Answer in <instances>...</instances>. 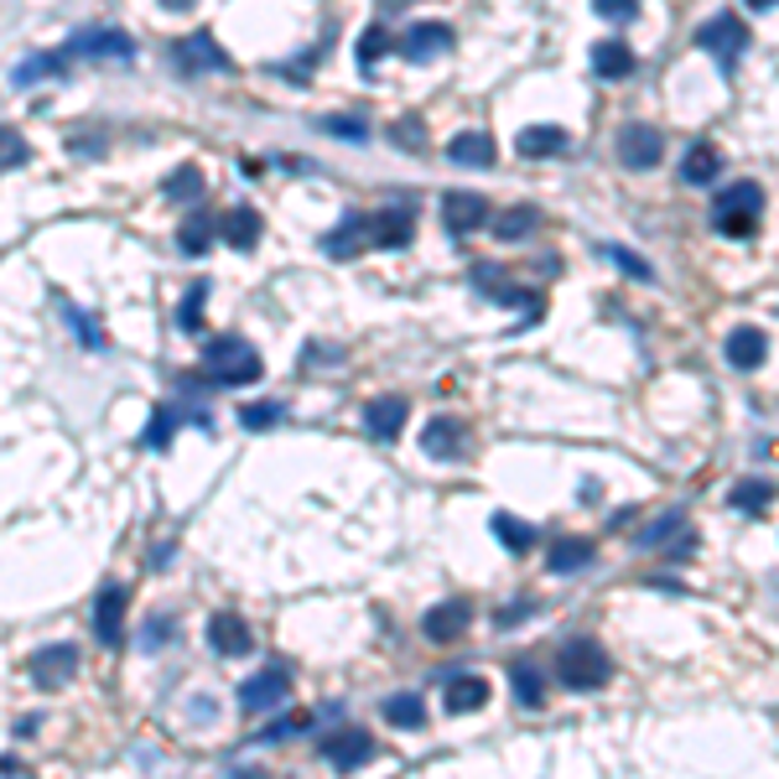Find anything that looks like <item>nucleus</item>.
<instances>
[{"label": "nucleus", "instance_id": "7", "mask_svg": "<svg viewBox=\"0 0 779 779\" xmlns=\"http://www.w3.org/2000/svg\"><path fill=\"white\" fill-rule=\"evenodd\" d=\"M291 697V671L286 665H265L260 676H250L240 686V707L244 712H271L276 701Z\"/></svg>", "mask_w": 779, "mask_h": 779}, {"label": "nucleus", "instance_id": "45", "mask_svg": "<svg viewBox=\"0 0 779 779\" xmlns=\"http://www.w3.org/2000/svg\"><path fill=\"white\" fill-rule=\"evenodd\" d=\"M318 130H328V136H348V140L369 136V125L364 121H339V115H333V121H318Z\"/></svg>", "mask_w": 779, "mask_h": 779}, {"label": "nucleus", "instance_id": "13", "mask_svg": "<svg viewBox=\"0 0 779 779\" xmlns=\"http://www.w3.org/2000/svg\"><path fill=\"white\" fill-rule=\"evenodd\" d=\"M94 634L100 644H125V587L121 582H104L100 598H94Z\"/></svg>", "mask_w": 779, "mask_h": 779}, {"label": "nucleus", "instance_id": "11", "mask_svg": "<svg viewBox=\"0 0 779 779\" xmlns=\"http://www.w3.org/2000/svg\"><path fill=\"white\" fill-rule=\"evenodd\" d=\"M489 198L483 193H447L442 198V224L452 229V234H479L483 224H489Z\"/></svg>", "mask_w": 779, "mask_h": 779}, {"label": "nucleus", "instance_id": "42", "mask_svg": "<svg viewBox=\"0 0 779 779\" xmlns=\"http://www.w3.org/2000/svg\"><path fill=\"white\" fill-rule=\"evenodd\" d=\"M593 11L603 21H634L640 16V0H593Z\"/></svg>", "mask_w": 779, "mask_h": 779}, {"label": "nucleus", "instance_id": "27", "mask_svg": "<svg viewBox=\"0 0 779 779\" xmlns=\"http://www.w3.org/2000/svg\"><path fill=\"white\" fill-rule=\"evenodd\" d=\"M489 224H494V240H530L540 229V208H530V203H515V208H500V214H489Z\"/></svg>", "mask_w": 779, "mask_h": 779}, {"label": "nucleus", "instance_id": "24", "mask_svg": "<svg viewBox=\"0 0 779 779\" xmlns=\"http://www.w3.org/2000/svg\"><path fill=\"white\" fill-rule=\"evenodd\" d=\"M447 157L458 161V167H494V161H500V146H494V140L483 136V130H462V136H452L447 140Z\"/></svg>", "mask_w": 779, "mask_h": 779}, {"label": "nucleus", "instance_id": "47", "mask_svg": "<svg viewBox=\"0 0 779 779\" xmlns=\"http://www.w3.org/2000/svg\"><path fill=\"white\" fill-rule=\"evenodd\" d=\"M73 328H79V339L83 343H89V348H100V328H94V322H89V318H83V312H73Z\"/></svg>", "mask_w": 779, "mask_h": 779}, {"label": "nucleus", "instance_id": "1", "mask_svg": "<svg viewBox=\"0 0 779 779\" xmlns=\"http://www.w3.org/2000/svg\"><path fill=\"white\" fill-rule=\"evenodd\" d=\"M203 369H208V380L224 385V390L255 385L260 375H265L260 354H255V348H250L244 339H234V333H224V339H214L208 348H203Z\"/></svg>", "mask_w": 779, "mask_h": 779}, {"label": "nucleus", "instance_id": "35", "mask_svg": "<svg viewBox=\"0 0 779 779\" xmlns=\"http://www.w3.org/2000/svg\"><path fill=\"white\" fill-rule=\"evenodd\" d=\"M161 193H167V203H193L198 193H208V182H203V172L193 167V161H182L177 172L161 182Z\"/></svg>", "mask_w": 779, "mask_h": 779}, {"label": "nucleus", "instance_id": "26", "mask_svg": "<svg viewBox=\"0 0 779 779\" xmlns=\"http://www.w3.org/2000/svg\"><path fill=\"white\" fill-rule=\"evenodd\" d=\"M722 172V151L712 140H697L686 157H680V182H691V187H707V182H718Z\"/></svg>", "mask_w": 779, "mask_h": 779}, {"label": "nucleus", "instance_id": "48", "mask_svg": "<svg viewBox=\"0 0 779 779\" xmlns=\"http://www.w3.org/2000/svg\"><path fill=\"white\" fill-rule=\"evenodd\" d=\"M198 0H161V11H172V16H182V11H193Z\"/></svg>", "mask_w": 779, "mask_h": 779}, {"label": "nucleus", "instance_id": "14", "mask_svg": "<svg viewBox=\"0 0 779 779\" xmlns=\"http://www.w3.org/2000/svg\"><path fill=\"white\" fill-rule=\"evenodd\" d=\"M322 759L333 764V769H364V764L375 759V733H359V728H348V733H333V738L322 743Z\"/></svg>", "mask_w": 779, "mask_h": 779}, {"label": "nucleus", "instance_id": "20", "mask_svg": "<svg viewBox=\"0 0 779 779\" xmlns=\"http://www.w3.org/2000/svg\"><path fill=\"white\" fill-rule=\"evenodd\" d=\"M722 348H728V364H733V369H759V364L769 359V339H764V328H748V322L733 328Z\"/></svg>", "mask_w": 779, "mask_h": 779}, {"label": "nucleus", "instance_id": "8", "mask_svg": "<svg viewBox=\"0 0 779 779\" xmlns=\"http://www.w3.org/2000/svg\"><path fill=\"white\" fill-rule=\"evenodd\" d=\"M68 58H115V62H130L136 58V42L115 32V26H94V32H79V37L62 47Z\"/></svg>", "mask_w": 779, "mask_h": 779}, {"label": "nucleus", "instance_id": "16", "mask_svg": "<svg viewBox=\"0 0 779 779\" xmlns=\"http://www.w3.org/2000/svg\"><path fill=\"white\" fill-rule=\"evenodd\" d=\"M405 416H411V405L400 396H380L364 405V426H369V437L375 442H396L405 432Z\"/></svg>", "mask_w": 779, "mask_h": 779}, {"label": "nucleus", "instance_id": "43", "mask_svg": "<svg viewBox=\"0 0 779 779\" xmlns=\"http://www.w3.org/2000/svg\"><path fill=\"white\" fill-rule=\"evenodd\" d=\"M26 161V140L16 136V130H0V172L5 167H21Z\"/></svg>", "mask_w": 779, "mask_h": 779}, {"label": "nucleus", "instance_id": "31", "mask_svg": "<svg viewBox=\"0 0 779 779\" xmlns=\"http://www.w3.org/2000/svg\"><path fill=\"white\" fill-rule=\"evenodd\" d=\"M483 701H489V680L483 676H458L447 686V712L458 718V712H479Z\"/></svg>", "mask_w": 779, "mask_h": 779}, {"label": "nucleus", "instance_id": "36", "mask_svg": "<svg viewBox=\"0 0 779 779\" xmlns=\"http://www.w3.org/2000/svg\"><path fill=\"white\" fill-rule=\"evenodd\" d=\"M489 525H494V536H500L509 551H530V546H536V530H530V525H525L519 515H504V509H500V515L489 519Z\"/></svg>", "mask_w": 779, "mask_h": 779}, {"label": "nucleus", "instance_id": "6", "mask_svg": "<svg viewBox=\"0 0 779 779\" xmlns=\"http://www.w3.org/2000/svg\"><path fill=\"white\" fill-rule=\"evenodd\" d=\"M614 146H619V161L634 167V172H650V167L665 161V136H660L655 125H623Z\"/></svg>", "mask_w": 779, "mask_h": 779}, {"label": "nucleus", "instance_id": "33", "mask_svg": "<svg viewBox=\"0 0 779 779\" xmlns=\"http://www.w3.org/2000/svg\"><path fill=\"white\" fill-rule=\"evenodd\" d=\"M214 240H219V219H208V214H193V219H182V229H177L182 255H203V250H208Z\"/></svg>", "mask_w": 779, "mask_h": 779}, {"label": "nucleus", "instance_id": "10", "mask_svg": "<svg viewBox=\"0 0 779 779\" xmlns=\"http://www.w3.org/2000/svg\"><path fill=\"white\" fill-rule=\"evenodd\" d=\"M411 234H416L411 203H390V208H380V214H369V244H375V250H400Z\"/></svg>", "mask_w": 779, "mask_h": 779}, {"label": "nucleus", "instance_id": "40", "mask_svg": "<svg viewBox=\"0 0 779 779\" xmlns=\"http://www.w3.org/2000/svg\"><path fill=\"white\" fill-rule=\"evenodd\" d=\"M608 255H614V265H619V271H629L634 280H655V265H650L644 255H634V250H623V244H614Z\"/></svg>", "mask_w": 779, "mask_h": 779}, {"label": "nucleus", "instance_id": "17", "mask_svg": "<svg viewBox=\"0 0 779 779\" xmlns=\"http://www.w3.org/2000/svg\"><path fill=\"white\" fill-rule=\"evenodd\" d=\"M473 286H479L483 297L504 301V307H525L530 318H540V297H536V291H519V286H509V280H504V271H494V265H473Z\"/></svg>", "mask_w": 779, "mask_h": 779}, {"label": "nucleus", "instance_id": "25", "mask_svg": "<svg viewBox=\"0 0 779 779\" xmlns=\"http://www.w3.org/2000/svg\"><path fill=\"white\" fill-rule=\"evenodd\" d=\"M593 557H598V551H593V540L561 536V540H551V551H546V566H551L557 577H572V572H582V566H587Z\"/></svg>", "mask_w": 779, "mask_h": 779}, {"label": "nucleus", "instance_id": "12", "mask_svg": "<svg viewBox=\"0 0 779 779\" xmlns=\"http://www.w3.org/2000/svg\"><path fill=\"white\" fill-rule=\"evenodd\" d=\"M462 442H468V426H462L458 416H432L426 426H421V452L437 458V462L462 458Z\"/></svg>", "mask_w": 779, "mask_h": 779}, {"label": "nucleus", "instance_id": "46", "mask_svg": "<svg viewBox=\"0 0 779 779\" xmlns=\"http://www.w3.org/2000/svg\"><path fill=\"white\" fill-rule=\"evenodd\" d=\"M530 614H536V603H509L504 614H494V623H500V629H515V623H525Z\"/></svg>", "mask_w": 779, "mask_h": 779}, {"label": "nucleus", "instance_id": "37", "mask_svg": "<svg viewBox=\"0 0 779 779\" xmlns=\"http://www.w3.org/2000/svg\"><path fill=\"white\" fill-rule=\"evenodd\" d=\"M390 47H396V42H390V32H385V26H369V32L359 37V68H375V62H380Z\"/></svg>", "mask_w": 779, "mask_h": 779}, {"label": "nucleus", "instance_id": "2", "mask_svg": "<svg viewBox=\"0 0 779 779\" xmlns=\"http://www.w3.org/2000/svg\"><path fill=\"white\" fill-rule=\"evenodd\" d=\"M759 214H764L759 182H733V187H722L718 198H712V224H718V234H728V240H748L759 229Z\"/></svg>", "mask_w": 779, "mask_h": 779}, {"label": "nucleus", "instance_id": "21", "mask_svg": "<svg viewBox=\"0 0 779 779\" xmlns=\"http://www.w3.org/2000/svg\"><path fill=\"white\" fill-rule=\"evenodd\" d=\"M593 73H598V79H608V83L629 79V73H634V47H629V42H619V37L593 42Z\"/></svg>", "mask_w": 779, "mask_h": 779}, {"label": "nucleus", "instance_id": "29", "mask_svg": "<svg viewBox=\"0 0 779 779\" xmlns=\"http://www.w3.org/2000/svg\"><path fill=\"white\" fill-rule=\"evenodd\" d=\"M219 234L234 244V250H255L260 244V214L255 208H229V214L219 219Z\"/></svg>", "mask_w": 779, "mask_h": 779}, {"label": "nucleus", "instance_id": "23", "mask_svg": "<svg viewBox=\"0 0 779 779\" xmlns=\"http://www.w3.org/2000/svg\"><path fill=\"white\" fill-rule=\"evenodd\" d=\"M566 146H572V136H566L561 125H530V130H519V136H515V151H519V157H530V161L561 157Z\"/></svg>", "mask_w": 779, "mask_h": 779}, {"label": "nucleus", "instance_id": "41", "mask_svg": "<svg viewBox=\"0 0 779 779\" xmlns=\"http://www.w3.org/2000/svg\"><path fill=\"white\" fill-rule=\"evenodd\" d=\"M172 432H177V416H172V411H157V416H151V426H146V447H167V442H172Z\"/></svg>", "mask_w": 779, "mask_h": 779}, {"label": "nucleus", "instance_id": "30", "mask_svg": "<svg viewBox=\"0 0 779 779\" xmlns=\"http://www.w3.org/2000/svg\"><path fill=\"white\" fill-rule=\"evenodd\" d=\"M509 686H515L519 707H540V701H546V676H540L536 660H515V665H509Z\"/></svg>", "mask_w": 779, "mask_h": 779}, {"label": "nucleus", "instance_id": "15", "mask_svg": "<svg viewBox=\"0 0 779 779\" xmlns=\"http://www.w3.org/2000/svg\"><path fill=\"white\" fill-rule=\"evenodd\" d=\"M73 671H79V650H73V644H47V650L32 660V680H37L42 691H58V686H68V680H73Z\"/></svg>", "mask_w": 779, "mask_h": 779}, {"label": "nucleus", "instance_id": "39", "mask_svg": "<svg viewBox=\"0 0 779 779\" xmlns=\"http://www.w3.org/2000/svg\"><path fill=\"white\" fill-rule=\"evenodd\" d=\"M280 416H286V405H280V400H265V405H244V411H240V426L260 432V426H276Z\"/></svg>", "mask_w": 779, "mask_h": 779}, {"label": "nucleus", "instance_id": "4", "mask_svg": "<svg viewBox=\"0 0 779 779\" xmlns=\"http://www.w3.org/2000/svg\"><path fill=\"white\" fill-rule=\"evenodd\" d=\"M697 47L718 58L722 79H733V73H738V58L748 53V21H743L738 11H718V16L697 32Z\"/></svg>", "mask_w": 779, "mask_h": 779}, {"label": "nucleus", "instance_id": "49", "mask_svg": "<svg viewBox=\"0 0 779 779\" xmlns=\"http://www.w3.org/2000/svg\"><path fill=\"white\" fill-rule=\"evenodd\" d=\"M748 11H769V5H779V0H743Z\"/></svg>", "mask_w": 779, "mask_h": 779}, {"label": "nucleus", "instance_id": "44", "mask_svg": "<svg viewBox=\"0 0 779 779\" xmlns=\"http://www.w3.org/2000/svg\"><path fill=\"white\" fill-rule=\"evenodd\" d=\"M390 136H396V146L416 151V146H426V125H421V121H400L396 130H390Z\"/></svg>", "mask_w": 779, "mask_h": 779}, {"label": "nucleus", "instance_id": "28", "mask_svg": "<svg viewBox=\"0 0 779 779\" xmlns=\"http://www.w3.org/2000/svg\"><path fill=\"white\" fill-rule=\"evenodd\" d=\"M640 546H671V551H691V525H686V515L680 509H671V515H660L650 530L640 536Z\"/></svg>", "mask_w": 779, "mask_h": 779}, {"label": "nucleus", "instance_id": "32", "mask_svg": "<svg viewBox=\"0 0 779 779\" xmlns=\"http://www.w3.org/2000/svg\"><path fill=\"white\" fill-rule=\"evenodd\" d=\"M385 722H396V728H426V701L416 691H396V697H385Z\"/></svg>", "mask_w": 779, "mask_h": 779}, {"label": "nucleus", "instance_id": "22", "mask_svg": "<svg viewBox=\"0 0 779 779\" xmlns=\"http://www.w3.org/2000/svg\"><path fill=\"white\" fill-rule=\"evenodd\" d=\"M369 250V219L364 214H348V219L322 240V255H333V260H354V255H364Z\"/></svg>", "mask_w": 779, "mask_h": 779}, {"label": "nucleus", "instance_id": "3", "mask_svg": "<svg viewBox=\"0 0 779 779\" xmlns=\"http://www.w3.org/2000/svg\"><path fill=\"white\" fill-rule=\"evenodd\" d=\"M557 676L572 686V691H598L603 680L614 676V660L598 640H566L557 655Z\"/></svg>", "mask_w": 779, "mask_h": 779}, {"label": "nucleus", "instance_id": "9", "mask_svg": "<svg viewBox=\"0 0 779 779\" xmlns=\"http://www.w3.org/2000/svg\"><path fill=\"white\" fill-rule=\"evenodd\" d=\"M208 644L219 650L224 660H240L255 650V634H250V619H240L234 608H219L214 619H208Z\"/></svg>", "mask_w": 779, "mask_h": 779}, {"label": "nucleus", "instance_id": "18", "mask_svg": "<svg viewBox=\"0 0 779 779\" xmlns=\"http://www.w3.org/2000/svg\"><path fill=\"white\" fill-rule=\"evenodd\" d=\"M452 47V26H442V21H416L411 32H405V42H400V53L411 62H426L437 58V53H447Z\"/></svg>", "mask_w": 779, "mask_h": 779}, {"label": "nucleus", "instance_id": "5", "mask_svg": "<svg viewBox=\"0 0 779 779\" xmlns=\"http://www.w3.org/2000/svg\"><path fill=\"white\" fill-rule=\"evenodd\" d=\"M172 58H177L182 73H234V58H229V53H224V47L208 37V32L182 37L177 47H172Z\"/></svg>", "mask_w": 779, "mask_h": 779}, {"label": "nucleus", "instance_id": "38", "mask_svg": "<svg viewBox=\"0 0 779 779\" xmlns=\"http://www.w3.org/2000/svg\"><path fill=\"white\" fill-rule=\"evenodd\" d=\"M203 297H208V286H203V280L193 286V291H187V297H182V312H177V328H182V333H198V328H203V318H198V312H203Z\"/></svg>", "mask_w": 779, "mask_h": 779}, {"label": "nucleus", "instance_id": "19", "mask_svg": "<svg viewBox=\"0 0 779 779\" xmlns=\"http://www.w3.org/2000/svg\"><path fill=\"white\" fill-rule=\"evenodd\" d=\"M468 623H473L468 603H437V608H432V614L421 619V634H426L432 644H452V640L462 634V629H468Z\"/></svg>", "mask_w": 779, "mask_h": 779}, {"label": "nucleus", "instance_id": "34", "mask_svg": "<svg viewBox=\"0 0 779 779\" xmlns=\"http://www.w3.org/2000/svg\"><path fill=\"white\" fill-rule=\"evenodd\" d=\"M728 504H733V509H743V515H764V509L775 504V483H764V479H743V483H733V494H728Z\"/></svg>", "mask_w": 779, "mask_h": 779}]
</instances>
